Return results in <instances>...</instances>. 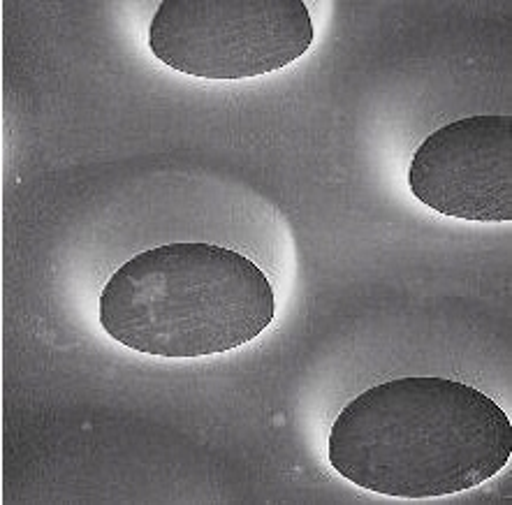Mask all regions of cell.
Segmentation results:
<instances>
[{
    "mask_svg": "<svg viewBox=\"0 0 512 505\" xmlns=\"http://www.w3.org/2000/svg\"><path fill=\"white\" fill-rule=\"evenodd\" d=\"M343 480L392 499L455 496L492 480L512 457V422L478 387L397 378L343 408L329 431Z\"/></svg>",
    "mask_w": 512,
    "mask_h": 505,
    "instance_id": "6da1fadb",
    "label": "cell"
},
{
    "mask_svg": "<svg viewBox=\"0 0 512 505\" xmlns=\"http://www.w3.org/2000/svg\"><path fill=\"white\" fill-rule=\"evenodd\" d=\"M267 274L232 248L179 241L137 253L100 292V325L135 353L195 360L246 346L272 325Z\"/></svg>",
    "mask_w": 512,
    "mask_h": 505,
    "instance_id": "7a4b0ae2",
    "label": "cell"
},
{
    "mask_svg": "<svg viewBox=\"0 0 512 505\" xmlns=\"http://www.w3.org/2000/svg\"><path fill=\"white\" fill-rule=\"evenodd\" d=\"M316 31L302 0H163L151 54L181 75L237 82L288 68Z\"/></svg>",
    "mask_w": 512,
    "mask_h": 505,
    "instance_id": "3957f363",
    "label": "cell"
},
{
    "mask_svg": "<svg viewBox=\"0 0 512 505\" xmlns=\"http://www.w3.org/2000/svg\"><path fill=\"white\" fill-rule=\"evenodd\" d=\"M408 186L436 214L475 223L512 221V119L466 116L418 146Z\"/></svg>",
    "mask_w": 512,
    "mask_h": 505,
    "instance_id": "277c9868",
    "label": "cell"
}]
</instances>
